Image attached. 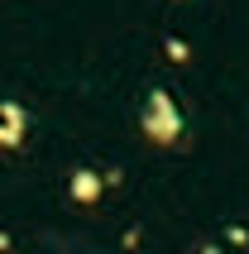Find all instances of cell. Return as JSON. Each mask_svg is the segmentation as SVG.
I'll return each mask as SVG.
<instances>
[{
	"mask_svg": "<svg viewBox=\"0 0 249 254\" xmlns=\"http://www.w3.org/2000/svg\"><path fill=\"white\" fill-rule=\"evenodd\" d=\"M201 254H221V250H216V245H201Z\"/></svg>",
	"mask_w": 249,
	"mask_h": 254,
	"instance_id": "5b68a950",
	"label": "cell"
},
{
	"mask_svg": "<svg viewBox=\"0 0 249 254\" xmlns=\"http://www.w3.org/2000/svg\"><path fill=\"white\" fill-rule=\"evenodd\" d=\"M29 134V111L19 101H0V149H19Z\"/></svg>",
	"mask_w": 249,
	"mask_h": 254,
	"instance_id": "7a4b0ae2",
	"label": "cell"
},
{
	"mask_svg": "<svg viewBox=\"0 0 249 254\" xmlns=\"http://www.w3.org/2000/svg\"><path fill=\"white\" fill-rule=\"evenodd\" d=\"M5 250H10V235H0V254H5Z\"/></svg>",
	"mask_w": 249,
	"mask_h": 254,
	"instance_id": "277c9868",
	"label": "cell"
},
{
	"mask_svg": "<svg viewBox=\"0 0 249 254\" xmlns=\"http://www.w3.org/2000/svg\"><path fill=\"white\" fill-rule=\"evenodd\" d=\"M111 183L106 173H96V168H77L67 178V197L77 201V206H91V201H101V187Z\"/></svg>",
	"mask_w": 249,
	"mask_h": 254,
	"instance_id": "3957f363",
	"label": "cell"
},
{
	"mask_svg": "<svg viewBox=\"0 0 249 254\" xmlns=\"http://www.w3.org/2000/svg\"><path fill=\"white\" fill-rule=\"evenodd\" d=\"M144 134L153 144H178L182 139V111L168 91H149V101H144Z\"/></svg>",
	"mask_w": 249,
	"mask_h": 254,
	"instance_id": "6da1fadb",
	"label": "cell"
}]
</instances>
